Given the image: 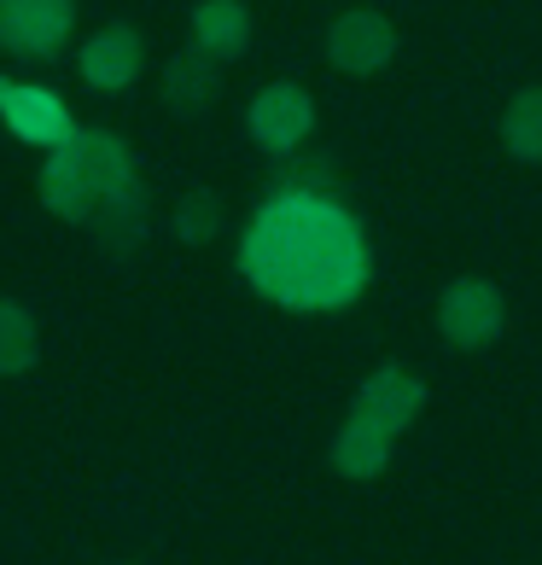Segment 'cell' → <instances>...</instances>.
Wrapping results in <instances>:
<instances>
[{"mask_svg":"<svg viewBox=\"0 0 542 565\" xmlns=\"http://www.w3.org/2000/svg\"><path fill=\"white\" fill-rule=\"evenodd\" d=\"M245 286L291 316H332L350 309L373 280V250L362 222L332 193L275 186L240 234Z\"/></svg>","mask_w":542,"mask_h":565,"instance_id":"obj_1","label":"cell"},{"mask_svg":"<svg viewBox=\"0 0 542 565\" xmlns=\"http://www.w3.org/2000/svg\"><path fill=\"white\" fill-rule=\"evenodd\" d=\"M129 186H140L135 146L111 129H76L65 146H53V152L41 158L35 199L47 204L59 222L88 227L111 199L129 193Z\"/></svg>","mask_w":542,"mask_h":565,"instance_id":"obj_2","label":"cell"},{"mask_svg":"<svg viewBox=\"0 0 542 565\" xmlns=\"http://www.w3.org/2000/svg\"><path fill=\"white\" fill-rule=\"evenodd\" d=\"M508 327V298L485 275H461L437 291V332L455 350H490Z\"/></svg>","mask_w":542,"mask_h":565,"instance_id":"obj_3","label":"cell"},{"mask_svg":"<svg viewBox=\"0 0 542 565\" xmlns=\"http://www.w3.org/2000/svg\"><path fill=\"white\" fill-rule=\"evenodd\" d=\"M245 135L268 158L304 152L309 135H316V99H309V88H298V82H268V88H257L252 106H245Z\"/></svg>","mask_w":542,"mask_h":565,"instance_id":"obj_4","label":"cell"},{"mask_svg":"<svg viewBox=\"0 0 542 565\" xmlns=\"http://www.w3.org/2000/svg\"><path fill=\"white\" fill-rule=\"evenodd\" d=\"M76 35V0H0V53L59 58Z\"/></svg>","mask_w":542,"mask_h":565,"instance_id":"obj_5","label":"cell"},{"mask_svg":"<svg viewBox=\"0 0 542 565\" xmlns=\"http://www.w3.org/2000/svg\"><path fill=\"white\" fill-rule=\"evenodd\" d=\"M397 58V24L373 7H350L327 24V65L344 76H380Z\"/></svg>","mask_w":542,"mask_h":565,"instance_id":"obj_6","label":"cell"},{"mask_svg":"<svg viewBox=\"0 0 542 565\" xmlns=\"http://www.w3.org/2000/svg\"><path fill=\"white\" fill-rule=\"evenodd\" d=\"M0 122H7L24 146H41V152L65 146L82 129L53 88H41V82H12V76H0Z\"/></svg>","mask_w":542,"mask_h":565,"instance_id":"obj_7","label":"cell"},{"mask_svg":"<svg viewBox=\"0 0 542 565\" xmlns=\"http://www.w3.org/2000/svg\"><path fill=\"white\" fill-rule=\"evenodd\" d=\"M76 71L94 94H123L135 88L146 71V35L135 24H99L88 41L76 47Z\"/></svg>","mask_w":542,"mask_h":565,"instance_id":"obj_8","label":"cell"},{"mask_svg":"<svg viewBox=\"0 0 542 565\" xmlns=\"http://www.w3.org/2000/svg\"><path fill=\"white\" fill-rule=\"evenodd\" d=\"M350 414H362V420L385 426L391 437H403L426 414V380L408 373V367H397V362H385V367H373L368 380L357 385V408Z\"/></svg>","mask_w":542,"mask_h":565,"instance_id":"obj_9","label":"cell"},{"mask_svg":"<svg viewBox=\"0 0 542 565\" xmlns=\"http://www.w3.org/2000/svg\"><path fill=\"white\" fill-rule=\"evenodd\" d=\"M158 94H163V106H170L176 117H204L222 99V65L211 53H199V47H181L170 65H163Z\"/></svg>","mask_w":542,"mask_h":565,"instance_id":"obj_10","label":"cell"},{"mask_svg":"<svg viewBox=\"0 0 542 565\" xmlns=\"http://www.w3.org/2000/svg\"><path fill=\"white\" fill-rule=\"evenodd\" d=\"M391 449H397V437H391L385 426L350 414V420L332 431L327 460H332V472H339V478H350V484H368V478H380L391 467Z\"/></svg>","mask_w":542,"mask_h":565,"instance_id":"obj_11","label":"cell"},{"mask_svg":"<svg viewBox=\"0 0 542 565\" xmlns=\"http://www.w3.org/2000/svg\"><path fill=\"white\" fill-rule=\"evenodd\" d=\"M193 47L222 58H240L252 47V7L245 0H199L193 7Z\"/></svg>","mask_w":542,"mask_h":565,"instance_id":"obj_12","label":"cell"},{"mask_svg":"<svg viewBox=\"0 0 542 565\" xmlns=\"http://www.w3.org/2000/svg\"><path fill=\"white\" fill-rule=\"evenodd\" d=\"M41 362V327L18 298H0V380H18Z\"/></svg>","mask_w":542,"mask_h":565,"instance_id":"obj_13","label":"cell"},{"mask_svg":"<svg viewBox=\"0 0 542 565\" xmlns=\"http://www.w3.org/2000/svg\"><path fill=\"white\" fill-rule=\"evenodd\" d=\"M88 227H94V239L106 245L111 257H129V250H140V239H146V186H129L123 199H111Z\"/></svg>","mask_w":542,"mask_h":565,"instance_id":"obj_14","label":"cell"},{"mask_svg":"<svg viewBox=\"0 0 542 565\" xmlns=\"http://www.w3.org/2000/svg\"><path fill=\"white\" fill-rule=\"evenodd\" d=\"M502 146L519 163H542V82L519 88L502 111Z\"/></svg>","mask_w":542,"mask_h":565,"instance_id":"obj_15","label":"cell"},{"mask_svg":"<svg viewBox=\"0 0 542 565\" xmlns=\"http://www.w3.org/2000/svg\"><path fill=\"white\" fill-rule=\"evenodd\" d=\"M222 222H227V211H222V193H211V186H187L170 216L181 245H211L222 234Z\"/></svg>","mask_w":542,"mask_h":565,"instance_id":"obj_16","label":"cell"}]
</instances>
